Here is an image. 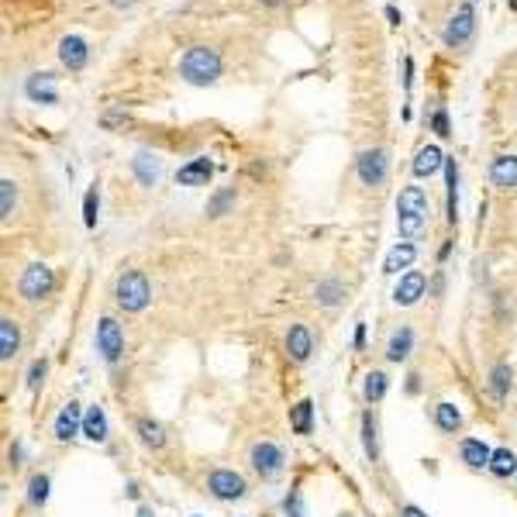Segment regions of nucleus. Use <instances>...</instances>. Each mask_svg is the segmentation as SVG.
<instances>
[{
	"mask_svg": "<svg viewBox=\"0 0 517 517\" xmlns=\"http://www.w3.org/2000/svg\"><path fill=\"white\" fill-rule=\"evenodd\" d=\"M180 76L194 87H210L221 76V56L207 45H190L180 59Z\"/></svg>",
	"mask_w": 517,
	"mask_h": 517,
	"instance_id": "obj_1",
	"label": "nucleus"
},
{
	"mask_svg": "<svg viewBox=\"0 0 517 517\" xmlns=\"http://www.w3.org/2000/svg\"><path fill=\"white\" fill-rule=\"evenodd\" d=\"M397 228L404 238H414L421 228H424V217H427V201H424V190L421 187H404L400 190V201H397Z\"/></svg>",
	"mask_w": 517,
	"mask_h": 517,
	"instance_id": "obj_2",
	"label": "nucleus"
},
{
	"mask_svg": "<svg viewBox=\"0 0 517 517\" xmlns=\"http://www.w3.org/2000/svg\"><path fill=\"white\" fill-rule=\"evenodd\" d=\"M117 304L124 310H145L149 307V300H152V287H149V280H145V273H138V269H128L121 280H117Z\"/></svg>",
	"mask_w": 517,
	"mask_h": 517,
	"instance_id": "obj_3",
	"label": "nucleus"
},
{
	"mask_svg": "<svg viewBox=\"0 0 517 517\" xmlns=\"http://www.w3.org/2000/svg\"><path fill=\"white\" fill-rule=\"evenodd\" d=\"M473 31H476V14H473V3H459L455 10H452V17H448V24H445V45L448 49H459V45H466L469 38H473Z\"/></svg>",
	"mask_w": 517,
	"mask_h": 517,
	"instance_id": "obj_4",
	"label": "nucleus"
},
{
	"mask_svg": "<svg viewBox=\"0 0 517 517\" xmlns=\"http://www.w3.org/2000/svg\"><path fill=\"white\" fill-rule=\"evenodd\" d=\"M52 287H56V276H52V269H49L45 262L28 266V269L21 273V283H17V290H21L24 300H42V297L52 294Z\"/></svg>",
	"mask_w": 517,
	"mask_h": 517,
	"instance_id": "obj_5",
	"label": "nucleus"
},
{
	"mask_svg": "<svg viewBox=\"0 0 517 517\" xmlns=\"http://www.w3.org/2000/svg\"><path fill=\"white\" fill-rule=\"evenodd\" d=\"M207 490L217 497V500H241L245 497V480L231 469H214L207 476Z\"/></svg>",
	"mask_w": 517,
	"mask_h": 517,
	"instance_id": "obj_6",
	"label": "nucleus"
},
{
	"mask_svg": "<svg viewBox=\"0 0 517 517\" xmlns=\"http://www.w3.org/2000/svg\"><path fill=\"white\" fill-rule=\"evenodd\" d=\"M97 348L107 362H117L121 352H124V334H121V324L114 317H101L97 324Z\"/></svg>",
	"mask_w": 517,
	"mask_h": 517,
	"instance_id": "obj_7",
	"label": "nucleus"
},
{
	"mask_svg": "<svg viewBox=\"0 0 517 517\" xmlns=\"http://www.w3.org/2000/svg\"><path fill=\"white\" fill-rule=\"evenodd\" d=\"M359 180L366 187H380L387 180V152L383 149H366L359 155Z\"/></svg>",
	"mask_w": 517,
	"mask_h": 517,
	"instance_id": "obj_8",
	"label": "nucleus"
},
{
	"mask_svg": "<svg viewBox=\"0 0 517 517\" xmlns=\"http://www.w3.org/2000/svg\"><path fill=\"white\" fill-rule=\"evenodd\" d=\"M252 469L266 480H273L280 469H283V452L273 445V441H259L252 445Z\"/></svg>",
	"mask_w": 517,
	"mask_h": 517,
	"instance_id": "obj_9",
	"label": "nucleus"
},
{
	"mask_svg": "<svg viewBox=\"0 0 517 517\" xmlns=\"http://www.w3.org/2000/svg\"><path fill=\"white\" fill-rule=\"evenodd\" d=\"M24 94H28V101L45 103V107L59 103V90H56V76L52 73H31L28 83H24Z\"/></svg>",
	"mask_w": 517,
	"mask_h": 517,
	"instance_id": "obj_10",
	"label": "nucleus"
},
{
	"mask_svg": "<svg viewBox=\"0 0 517 517\" xmlns=\"http://www.w3.org/2000/svg\"><path fill=\"white\" fill-rule=\"evenodd\" d=\"M76 434H83V411H80L76 400H69L59 411V417H56V438L59 441H73Z\"/></svg>",
	"mask_w": 517,
	"mask_h": 517,
	"instance_id": "obj_11",
	"label": "nucleus"
},
{
	"mask_svg": "<svg viewBox=\"0 0 517 517\" xmlns=\"http://www.w3.org/2000/svg\"><path fill=\"white\" fill-rule=\"evenodd\" d=\"M59 59H62V66H69V69H83L87 59H90V49H87V42H83L80 35H66V38L59 42Z\"/></svg>",
	"mask_w": 517,
	"mask_h": 517,
	"instance_id": "obj_12",
	"label": "nucleus"
},
{
	"mask_svg": "<svg viewBox=\"0 0 517 517\" xmlns=\"http://www.w3.org/2000/svg\"><path fill=\"white\" fill-rule=\"evenodd\" d=\"M424 273H407V276H400V283H397V290H393V300L400 304V307H411L417 304L421 297H424Z\"/></svg>",
	"mask_w": 517,
	"mask_h": 517,
	"instance_id": "obj_13",
	"label": "nucleus"
},
{
	"mask_svg": "<svg viewBox=\"0 0 517 517\" xmlns=\"http://www.w3.org/2000/svg\"><path fill=\"white\" fill-rule=\"evenodd\" d=\"M490 180H493V187H500V190L517 187V155H497V159L490 162Z\"/></svg>",
	"mask_w": 517,
	"mask_h": 517,
	"instance_id": "obj_14",
	"label": "nucleus"
},
{
	"mask_svg": "<svg viewBox=\"0 0 517 517\" xmlns=\"http://www.w3.org/2000/svg\"><path fill=\"white\" fill-rule=\"evenodd\" d=\"M310 348H314L310 331L304 324H294V328L287 331V352H290V359H294V362H307Z\"/></svg>",
	"mask_w": 517,
	"mask_h": 517,
	"instance_id": "obj_15",
	"label": "nucleus"
},
{
	"mask_svg": "<svg viewBox=\"0 0 517 517\" xmlns=\"http://www.w3.org/2000/svg\"><path fill=\"white\" fill-rule=\"evenodd\" d=\"M441 166H445V155H441L438 145L417 149V155H414V176H431V173H438Z\"/></svg>",
	"mask_w": 517,
	"mask_h": 517,
	"instance_id": "obj_16",
	"label": "nucleus"
},
{
	"mask_svg": "<svg viewBox=\"0 0 517 517\" xmlns=\"http://www.w3.org/2000/svg\"><path fill=\"white\" fill-rule=\"evenodd\" d=\"M490 459H493V452H490L486 441H480V438H462V462H466L469 469H483V466H490Z\"/></svg>",
	"mask_w": 517,
	"mask_h": 517,
	"instance_id": "obj_17",
	"label": "nucleus"
},
{
	"mask_svg": "<svg viewBox=\"0 0 517 517\" xmlns=\"http://www.w3.org/2000/svg\"><path fill=\"white\" fill-rule=\"evenodd\" d=\"M210 173H214L210 159H207V155H197L194 162H187V166L176 173V180H180L183 187H197V183H207V180H210Z\"/></svg>",
	"mask_w": 517,
	"mask_h": 517,
	"instance_id": "obj_18",
	"label": "nucleus"
},
{
	"mask_svg": "<svg viewBox=\"0 0 517 517\" xmlns=\"http://www.w3.org/2000/svg\"><path fill=\"white\" fill-rule=\"evenodd\" d=\"M131 169H135V176H138L142 187H155V180H159V159L152 152H138L131 159Z\"/></svg>",
	"mask_w": 517,
	"mask_h": 517,
	"instance_id": "obj_19",
	"label": "nucleus"
},
{
	"mask_svg": "<svg viewBox=\"0 0 517 517\" xmlns=\"http://www.w3.org/2000/svg\"><path fill=\"white\" fill-rule=\"evenodd\" d=\"M414 255H417V248H414L411 241H400V245H393V248L387 252L383 273H400V269H411Z\"/></svg>",
	"mask_w": 517,
	"mask_h": 517,
	"instance_id": "obj_20",
	"label": "nucleus"
},
{
	"mask_svg": "<svg viewBox=\"0 0 517 517\" xmlns=\"http://www.w3.org/2000/svg\"><path fill=\"white\" fill-rule=\"evenodd\" d=\"M17 345H21V331H17V324L10 317H3L0 321V359L10 362L17 355Z\"/></svg>",
	"mask_w": 517,
	"mask_h": 517,
	"instance_id": "obj_21",
	"label": "nucleus"
},
{
	"mask_svg": "<svg viewBox=\"0 0 517 517\" xmlns=\"http://www.w3.org/2000/svg\"><path fill=\"white\" fill-rule=\"evenodd\" d=\"M83 434L90 441H97V445L107 441V414H103V407H90L83 414Z\"/></svg>",
	"mask_w": 517,
	"mask_h": 517,
	"instance_id": "obj_22",
	"label": "nucleus"
},
{
	"mask_svg": "<svg viewBox=\"0 0 517 517\" xmlns=\"http://www.w3.org/2000/svg\"><path fill=\"white\" fill-rule=\"evenodd\" d=\"M411 345H414V331L411 328H397V331L390 334V345H387L390 362H404V359L411 355Z\"/></svg>",
	"mask_w": 517,
	"mask_h": 517,
	"instance_id": "obj_23",
	"label": "nucleus"
},
{
	"mask_svg": "<svg viewBox=\"0 0 517 517\" xmlns=\"http://www.w3.org/2000/svg\"><path fill=\"white\" fill-rule=\"evenodd\" d=\"M445 183H448V221L459 217V166L455 159H445Z\"/></svg>",
	"mask_w": 517,
	"mask_h": 517,
	"instance_id": "obj_24",
	"label": "nucleus"
},
{
	"mask_svg": "<svg viewBox=\"0 0 517 517\" xmlns=\"http://www.w3.org/2000/svg\"><path fill=\"white\" fill-rule=\"evenodd\" d=\"M434 424H438L441 431L455 434V431L462 427V411H459L455 404H438V407H434Z\"/></svg>",
	"mask_w": 517,
	"mask_h": 517,
	"instance_id": "obj_25",
	"label": "nucleus"
},
{
	"mask_svg": "<svg viewBox=\"0 0 517 517\" xmlns=\"http://www.w3.org/2000/svg\"><path fill=\"white\" fill-rule=\"evenodd\" d=\"M490 393L504 404L507 400V393H511V366H493V373H490Z\"/></svg>",
	"mask_w": 517,
	"mask_h": 517,
	"instance_id": "obj_26",
	"label": "nucleus"
},
{
	"mask_svg": "<svg viewBox=\"0 0 517 517\" xmlns=\"http://www.w3.org/2000/svg\"><path fill=\"white\" fill-rule=\"evenodd\" d=\"M290 424H294L297 434H310V427H314V404H310V400H300V404L290 411Z\"/></svg>",
	"mask_w": 517,
	"mask_h": 517,
	"instance_id": "obj_27",
	"label": "nucleus"
},
{
	"mask_svg": "<svg viewBox=\"0 0 517 517\" xmlns=\"http://www.w3.org/2000/svg\"><path fill=\"white\" fill-rule=\"evenodd\" d=\"M387 387H390V383H387V376H383L380 369H373V373L366 376V387H362V393H366V400H369V404H380V400L387 397Z\"/></svg>",
	"mask_w": 517,
	"mask_h": 517,
	"instance_id": "obj_28",
	"label": "nucleus"
},
{
	"mask_svg": "<svg viewBox=\"0 0 517 517\" xmlns=\"http://www.w3.org/2000/svg\"><path fill=\"white\" fill-rule=\"evenodd\" d=\"M490 469H493L497 476H514L517 473V455L511 452V448H497L493 459H490Z\"/></svg>",
	"mask_w": 517,
	"mask_h": 517,
	"instance_id": "obj_29",
	"label": "nucleus"
},
{
	"mask_svg": "<svg viewBox=\"0 0 517 517\" xmlns=\"http://www.w3.org/2000/svg\"><path fill=\"white\" fill-rule=\"evenodd\" d=\"M138 434H142V441H145L149 448H162V445H166L162 427H159L155 421H149V417H142V421H138Z\"/></svg>",
	"mask_w": 517,
	"mask_h": 517,
	"instance_id": "obj_30",
	"label": "nucleus"
},
{
	"mask_svg": "<svg viewBox=\"0 0 517 517\" xmlns=\"http://www.w3.org/2000/svg\"><path fill=\"white\" fill-rule=\"evenodd\" d=\"M14 204H17V183H14V180H3V183H0V217H3V221H10Z\"/></svg>",
	"mask_w": 517,
	"mask_h": 517,
	"instance_id": "obj_31",
	"label": "nucleus"
},
{
	"mask_svg": "<svg viewBox=\"0 0 517 517\" xmlns=\"http://www.w3.org/2000/svg\"><path fill=\"white\" fill-rule=\"evenodd\" d=\"M362 441H366V455L376 462L380 459V441H376V421H373V414L362 417Z\"/></svg>",
	"mask_w": 517,
	"mask_h": 517,
	"instance_id": "obj_32",
	"label": "nucleus"
},
{
	"mask_svg": "<svg viewBox=\"0 0 517 517\" xmlns=\"http://www.w3.org/2000/svg\"><path fill=\"white\" fill-rule=\"evenodd\" d=\"M317 300H321L324 307H334V304L341 300V283H334V280L317 283Z\"/></svg>",
	"mask_w": 517,
	"mask_h": 517,
	"instance_id": "obj_33",
	"label": "nucleus"
},
{
	"mask_svg": "<svg viewBox=\"0 0 517 517\" xmlns=\"http://www.w3.org/2000/svg\"><path fill=\"white\" fill-rule=\"evenodd\" d=\"M45 500H49V476H35V480L28 483V504L42 507Z\"/></svg>",
	"mask_w": 517,
	"mask_h": 517,
	"instance_id": "obj_34",
	"label": "nucleus"
},
{
	"mask_svg": "<svg viewBox=\"0 0 517 517\" xmlns=\"http://www.w3.org/2000/svg\"><path fill=\"white\" fill-rule=\"evenodd\" d=\"M97 207H101L97 187H90L87 197H83V224H87V228H97Z\"/></svg>",
	"mask_w": 517,
	"mask_h": 517,
	"instance_id": "obj_35",
	"label": "nucleus"
},
{
	"mask_svg": "<svg viewBox=\"0 0 517 517\" xmlns=\"http://www.w3.org/2000/svg\"><path fill=\"white\" fill-rule=\"evenodd\" d=\"M45 369H49V362H45V359H35V362H31V369H28V390H38V387H42Z\"/></svg>",
	"mask_w": 517,
	"mask_h": 517,
	"instance_id": "obj_36",
	"label": "nucleus"
},
{
	"mask_svg": "<svg viewBox=\"0 0 517 517\" xmlns=\"http://www.w3.org/2000/svg\"><path fill=\"white\" fill-rule=\"evenodd\" d=\"M283 511H287L290 517H307V514H304V504H300V493H297V490H290V497L283 500Z\"/></svg>",
	"mask_w": 517,
	"mask_h": 517,
	"instance_id": "obj_37",
	"label": "nucleus"
},
{
	"mask_svg": "<svg viewBox=\"0 0 517 517\" xmlns=\"http://www.w3.org/2000/svg\"><path fill=\"white\" fill-rule=\"evenodd\" d=\"M431 124H434V131H438L441 138H448V135H452V131H448V114H445V107H438V110H434Z\"/></svg>",
	"mask_w": 517,
	"mask_h": 517,
	"instance_id": "obj_38",
	"label": "nucleus"
},
{
	"mask_svg": "<svg viewBox=\"0 0 517 517\" xmlns=\"http://www.w3.org/2000/svg\"><path fill=\"white\" fill-rule=\"evenodd\" d=\"M231 201H235V194H231V190H224V194H217V197H214V204H210V214L217 217V214H221L224 207L231 204Z\"/></svg>",
	"mask_w": 517,
	"mask_h": 517,
	"instance_id": "obj_39",
	"label": "nucleus"
},
{
	"mask_svg": "<svg viewBox=\"0 0 517 517\" xmlns=\"http://www.w3.org/2000/svg\"><path fill=\"white\" fill-rule=\"evenodd\" d=\"M362 341H366V324L355 328V348H362Z\"/></svg>",
	"mask_w": 517,
	"mask_h": 517,
	"instance_id": "obj_40",
	"label": "nucleus"
},
{
	"mask_svg": "<svg viewBox=\"0 0 517 517\" xmlns=\"http://www.w3.org/2000/svg\"><path fill=\"white\" fill-rule=\"evenodd\" d=\"M400 517H424V514H421V511H417V507H414V504H407V507H404V511H400Z\"/></svg>",
	"mask_w": 517,
	"mask_h": 517,
	"instance_id": "obj_41",
	"label": "nucleus"
},
{
	"mask_svg": "<svg viewBox=\"0 0 517 517\" xmlns=\"http://www.w3.org/2000/svg\"><path fill=\"white\" fill-rule=\"evenodd\" d=\"M107 3H114V7H131L135 0H107Z\"/></svg>",
	"mask_w": 517,
	"mask_h": 517,
	"instance_id": "obj_42",
	"label": "nucleus"
},
{
	"mask_svg": "<svg viewBox=\"0 0 517 517\" xmlns=\"http://www.w3.org/2000/svg\"><path fill=\"white\" fill-rule=\"evenodd\" d=\"M138 517H152V511H149V507H142V511H138Z\"/></svg>",
	"mask_w": 517,
	"mask_h": 517,
	"instance_id": "obj_43",
	"label": "nucleus"
},
{
	"mask_svg": "<svg viewBox=\"0 0 517 517\" xmlns=\"http://www.w3.org/2000/svg\"><path fill=\"white\" fill-rule=\"evenodd\" d=\"M262 3H269V7H276V3H283V0H262Z\"/></svg>",
	"mask_w": 517,
	"mask_h": 517,
	"instance_id": "obj_44",
	"label": "nucleus"
},
{
	"mask_svg": "<svg viewBox=\"0 0 517 517\" xmlns=\"http://www.w3.org/2000/svg\"><path fill=\"white\" fill-rule=\"evenodd\" d=\"M511 7H514V10H517V0H511Z\"/></svg>",
	"mask_w": 517,
	"mask_h": 517,
	"instance_id": "obj_45",
	"label": "nucleus"
}]
</instances>
